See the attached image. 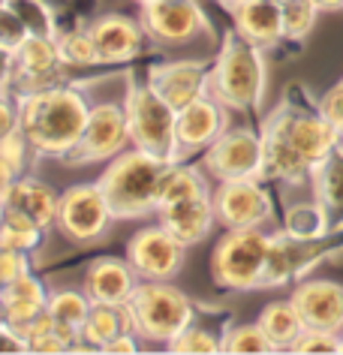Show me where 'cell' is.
Segmentation results:
<instances>
[{"mask_svg": "<svg viewBox=\"0 0 343 355\" xmlns=\"http://www.w3.org/2000/svg\"><path fill=\"white\" fill-rule=\"evenodd\" d=\"M340 145L343 136L322 118L319 105L298 109L286 96V103L262 121V178L301 184L313 166Z\"/></svg>", "mask_w": 343, "mask_h": 355, "instance_id": "obj_1", "label": "cell"}, {"mask_svg": "<svg viewBox=\"0 0 343 355\" xmlns=\"http://www.w3.org/2000/svg\"><path fill=\"white\" fill-rule=\"evenodd\" d=\"M91 109L94 105L87 103L85 91L73 82L19 96L21 132L28 136L37 157L67 159L85 136Z\"/></svg>", "mask_w": 343, "mask_h": 355, "instance_id": "obj_2", "label": "cell"}, {"mask_svg": "<svg viewBox=\"0 0 343 355\" xmlns=\"http://www.w3.org/2000/svg\"><path fill=\"white\" fill-rule=\"evenodd\" d=\"M268 91V67L265 55L256 42L244 40L238 31H229L223 46L217 51L214 69H211L208 94L229 105L232 112H259Z\"/></svg>", "mask_w": 343, "mask_h": 355, "instance_id": "obj_3", "label": "cell"}, {"mask_svg": "<svg viewBox=\"0 0 343 355\" xmlns=\"http://www.w3.org/2000/svg\"><path fill=\"white\" fill-rule=\"evenodd\" d=\"M163 159L139 148H127L124 154L109 159L103 175L96 178L109 199V205L118 220H142L148 214H157V190L160 178L166 172Z\"/></svg>", "mask_w": 343, "mask_h": 355, "instance_id": "obj_4", "label": "cell"}, {"mask_svg": "<svg viewBox=\"0 0 343 355\" xmlns=\"http://www.w3.org/2000/svg\"><path fill=\"white\" fill-rule=\"evenodd\" d=\"M127 307L133 313L136 334L148 343L163 346H169L196 319V307H193L190 295L172 286L169 280H139Z\"/></svg>", "mask_w": 343, "mask_h": 355, "instance_id": "obj_5", "label": "cell"}, {"mask_svg": "<svg viewBox=\"0 0 343 355\" xmlns=\"http://www.w3.org/2000/svg\"><path fill=\"white\" fill-rule=\"evenodd\" d=\"M271 238L274 235L262 232V226L226 229V235L220 238L214 253H211V277L217 286L229 292L262 289Z\"/></svg>", "mask_w": 343, "mask_h": 355, "instance_id": "obj_6", "label": "cell"}, {"mask_svg": "<svg viewBox=\"0 0 343 355\" xmlns=\"http://www.w3.org/2000/svg\"><path fill=\"white\" fill-rule=\"evenodd\" d=\"M127 121H130V139L133 148L145 150L163 163H181V145H178V112L154 91L151 85H133L124 100Z\"/></svg>", "mask_w": 343, "mask_h": 355, "instance_id": "obj_7", "label": "cell"}, {"mask_svg": "<svg viewBox=\"0 0 343 355\" xmlns=\"http://www.w3.org/2000/svg\"><path fill=\"white\" fill-rule=\"evenodd\" d=\"M58 85H69V67L60 58L58 37H28L12 58H6L3 87L15 96L39 94Z\"/></svg>", "mask_w": 343, "mask_h": 355, "instance_id": "obj_8", "label": "cell"}, {"mask_svg": "<svg viewBox=\"0 0 343 355\" xmlns=\"http://www.w3.org/2000/svg\"><path fill=\"white\" fill-rule=\"evenodd\" d=\"M114 211L105 199L100 181L94 184H76L60 193V208H58V229L64 238L76 244H94L109 232L114 223Z\"/></svg>", "mask_w": 343, "mask_h": 355, "instance_id": "obj_9", "label": "cell"}, {"mask_svg": "<svg viewBox=\"0 0 343 355\" xmlns=\"http://www.w3.org/2000/svg\"><path fill=\"white\" fill-rule=\"evenodd\" d=\"M127 148H133L127 109L121 103H96L91 109V121L85 127L82 141L64 163L67 166L103 163V159H114L118 154H124Z\"/></svg>", "mask_w": 343, "mask_h": 355, "instance_id": "obj_10", "label": "cell"}, {"mask_svg": "<svg viewBox=\"0 0 343 355\" xmlns=\"http://www.w3.org/2000/svg\"><path fill=\"white\" fill-rule=\"evenodd\" d=\"M127 262L139 280H175L187 262V244L178 241L163 223L145 226L127 241Z\"/></svg>", "mask_w": 343, "mask_h": 355, "instance_id": "obj_11", "label": "cell"}, {"mask_svg": "<svg viewBox=\"0 0 343 355\" xmlns=\"http://www.w3.org/2000/svg\"><path fill=\"white\" fill-rule=\"evenodd\" d=\"M139 21L148 40L160 46H184L202 33H211V21L199 0H154L142 6Z\"/></svg>", "mask_w": 343, "mask_h": 355, "instance_id": "obj_12", "label": "cell"}, {"mask_svg": "<svg viewBox=\"0 0 343 355\" xmlns=\"http://www.w3.org/2000/svg\"><path fill=\"white\" fill-rule=\"evenodd\" d=\"M205 172L214 181H238V178H262V132L250 127L226 130L202 157Z\"/></svg>", "mask_w": 343, "mask_h": 355, "instance_id": "obj_13", "label": "cell"}, {"mask_svg": "<svg viewBox=\"0 0 343 355\" xmlns=\"http://www.w3.org/2000/svg\"><path fill=\"white\" fill-rule=\"evenodd\" d=\"M217 223L223 229H253L271 220V196L262 187V178H238L220 181L214 190Z\"/></svg>", "mask_w": 343, "mask_h": 355, "instance_id": "obj_14", "label": "cell"}, {"mask_svg": "<svg viewBox=\"0 0 343 355\" xmlns=\"http://www.w3.org/2000/svg\"><path fill=\"white\" fill-rule=\"evenodd\" d=\"M211 69H214V60H169V64H154L148 69V85L175 112H181L184 105L208 96Z\"/></svg>", "mask_w": 343, "mask_h": 355, "instance_id": "obj_15", "label": "cell"}, {"mask_svg": "<svg viewBox=\"0 0 343 355\" xmlns=\"http://www.w3.org/2000/svg\"><path fill=\"white\" fill-rule=\"evenodd\" d=\"M229 105H223L214 96H202V100L184 105L178 112V145L181 157L187 159V154L211 148L214 141L229 130Z\"/></svg>", "mask_w": 343, "mask_h": 355, "instance_id": "obj_16", "label": "cell"}, {"mask_svg": "<svg viewBox=\"0 0 343 355\" xmlns=\"http://www.w3.org/2000/svg\"><path fill=\"white\" fill-rule=\"evenodd\" d=\"M319 256H322V238L319 241H307V238H295L289 232L274 235L271 238L262 289L283 286L289 280H304V274L319 262Z\"/></svg>", "mask_w": 343, "mask_h": 355, "instance_id": "obj_17", "label": "cell"}, {"mask_svg": "<svg viewBox=\"0 0 343 355\" xmlns=\"http://www.w3.org/2000/svg\"><path fill=\"white\" fill-rule=\"evenodd\" d=\"M292 304L298 307L307 328L343 334V283L337 280H301L292 289Z\"/></svg>", "mask_w": 343, "mask_h": 355, "instance_id": "obj_18", "label": "cell"}, {"mask_svg": "<svg viewBox=\"0 0 343 355\" xmlns=\"http://www.w3.org/2000/svg\"><path fill=\"white\" fill-rule=\"evenodd\" d=\"M96 46V55H100V64H127L142 55L148 33L142 28L139 19H127V15H103L87 24Z\"/></svg>", "mask_w": 343, "mask_h": 355, "instance_id": "obj_19", "label": "cell"}, {"mask_svg": "<svg viewBox=\"0 0 343 355\" xmlns=\"http://www.w3.org/2000/svg\"><path fill=\"white\" fill-rule=\"evenodd\" d=\"M139 286V274L133 271V265L118 256H96L87 265L82 289L87 292V298L94 304H127L130 295Z\"/></svg>", "mask_w": 343, "mask_h": 355, "instance_id": "obj_20", "label": "cell"}, {"mask_svg": "<svg viewBox=\"0 0 343 355\" xmlns=\"http://www.w3.org/2000/svg\"><path fill=\"white\" fill-rule=\"evenodd\" d=\"M223 6L232 15L235 31L244 40L256 42L259 49H274L280 40H286L283 6L277 0H235V3H223Z\"/></svg>", "mask_w": 343, "mask_h": 355, "instance_id": "obj_21", "label": "cell"}, {"mask_svg": "<svg viewBox=\"0 0 343 355\" xmlns=\"http://www.w3.org/2000/svg\"><path fill=\"white\" fill-rule=\"evenodd\" d=\"M157 220L187 247L202 244L217 223L214 193H211V196H196V199H181V202H172V205L157 208Z\"/></svg>", "mask_w": 343, "mask_h": 355, "instance_id": "obj_22", "label": "cell"}, {"mask_svg": "<svg viewBox=\"0 0 343 355\" xmlns=\"http://www.w3.org/2000/svg\"><path fill=\"white\" fill-rule=\"evenodd\" d=\"M3 208H15L21 214H28L30 220H37L42 229L58 226V208H60V193L55 187L33 175H21L15 181L3 184Z\"/></svg>", "mask_w": 343, "mask_h": 355, "instance_id": "obj_23", "label": "cell"}, {"mask_svg": "<svg viewBox=\"0 0 343 355\" xmlns=\"http://www.w3.org/2000/svg\"><path fill=\"white\" fill-rule=\"evenodd\" d=\"M49 295L51 292H46L42 280L33 277V274H24V277L12 283H3V289H0V313H3V322L12 328H24L39 313L49 310Z\"/></svg>", "mask_w": 343, "mask_h": 355, "instance_id": "obj_24", "label": "cell"}, {"mask_svg": "<svg viewBox=\"0 0 343 355\" xmlns=\"http://www.w3.org/2000/svg\"><path fill=\"white\" fill-rule=\"evenodd\" d=\"M121 331H136L127 304H94L82 325V340L73 352H103Z\"/></svg>", "mask_w": 343, "mask_h": 355, "instance_id": "obj_25", "label": "cell"}, {"mask_svg": "<svg viewBox=\"0 0 343 355\" xmlns=\"http://www.w3.org/2000/svg\"><path fill=\"white\" fill-rule=\"evenodd\" d=\"M310 184H313V196L319 199V205L328 214L331 235L343 232V145L331 150L322 163L313 166Z\"/></svg>", "mask_w": 343, "mask_h": 355, "instance_id": "obj_26", "label": "cell"}, {"mask_svg": "<svg viewBox=\"0 0 343 355\" xmlns=\"http://www.w3.org/2000/svg\"><path fill=\"white\" fill-rule=\"evenodd\" d=\"M211 184L208 178L199 172L196 166H187L181 163H169L166 172L160 178V190H157V208L163 205H172V202H181V199H196V196H211Z\"/></svg>", "mask_w": 343, "mask_h": 355, "instance_id": "obj_27", "label": "cell"}, {"mask_svg": "<svg viewBox=\"0 0 343 355\" xmlns=\"http://www.w3.org/2000/svg\"><path fill=\"white\" fill-rule=\"evenodd\" d=\"M256 322L262 325V331L268 334V340L280 349H292L295 340L304 334V319L298 313V307L292 304V298L289 301H271V304L262 307V313Z\"/></svg>", "mask_w": 343, "mask_h": 355, "instance_id": "obj_28", "label": "cell"}, {"mask_svg": "<svg viewBox=\"0 0 343 355\" xmlns=\"http://www.w3.org/2000/svg\"><path fill=\"white\" fill-rule=\"evenodd\" d=\"M42 229L37 220H30L28 214L15 208H3V223H0V247H10V250L33 253L42 244Z\"/></svg>", "mask_w": 343, "mask_h": 355, "instance_id": "obj_29", "label": "cell"}, {"mask_svg": "<svg viewBox=\"0 0 343 355\" xmlns=\"http://www.w3.org/2000/svg\"><path fill=\"white\" fill-rule=\"evenodd\" d=\"M286 232L295 238H307V241H319V238L331 235L328 214L319 205V199L286 208Z\"/></svg>", "mask_w": 343, "mask_h": 355, "instance_id": "obj_30", "label": "cell"}, {"mask_svg": "<svg viewBox=\"0 0 343 355\" xmlns=\"http://www.w3.org/2000/svg\"><path fill=\"white\" fill-rule=\"evenodd\" d=\"M91 307H94V301L87 298L85 289H58L49 295V313L55 316V322L76 328V331H82Z\"/></svg>", "mask_w": 343, "mask_h": 355, "instance_id": "obj_31", "label": "cell"}, {"mask_svg": "<svg viewBox=\"0 0 343 355\" xmlns=\"http://www.w3.org/2000/svg\"><path fill=\"white\" fill-rule=\"evenodd\" d=\"M30 157H37V150L28 141V136L19 130L3 132V141H0V168H3V184L15 181V178L28 175V166L33 163Z\"/></svg>", "mask_w": 343, "mask_h": 355, "instance_id": "obj_32", "label": "cell"}, {"mask_svg": "<svg viewBox=\"0 0 343 355\" xmlns=\"http://www.w3.org/2000/svg\"><path fill=\"white\" fill-rule=\"evenodd\" d=\"M223 352H244V355H259V352H277V346L268 340L259 322L253 325H232L223 331Z\"/></svg>", "mask_w": 343, "mask_h": 355, "instance_id": "obj_33", "label": "cell"}, {"mask_svg": "<svg viewBox=\"0 0 343 355\" xmlns=\"http://www.w3.org/2000/svg\"><path fill=\"white\" fill-rule=\"evenodd\" d=\"M58 49H60V58H64L67 67H96L100 64V55H96L94 37L87 28H76V31L60 33Z\"/></svg>", "mask_w": 343, "mask_h": 355, "instance_id": "obj_34", "label": "cell"}, {"mask_svg": "<svg viewBox=\"0 0 343 355\" xmlns=\"http://www.w3.org/2000/svg\"><path fill=\"white\" fill-rule=\"evenodd\" d=\"M3 6H10V10L28 24L30 37H58L49 0H3Z\"/></svg>", "mask_w": 343, "mask_h": 355, "instance_id": "obj_35", "label": "cell"}, {"mask_svg": "<svg viewBox=\"0 0 343 355\" xmlns=\"http://www.w3.org/2000/svg\"><path fill=\"white\" fill-rule=\"evenodd\" d=\"M322 10L313 3V0H292V3L283 6V28H286V40H307V33L313 31L316 15Z\"/></svg>", "mask_w": 343, "mask_h": 355, "instance_id": "obj_36", "label": "cell"}, {"mask_svg": "<svg viewBox=\"0 0 343 355\" xmlns=\"http://www.w3.org/2000/svg\"><path fill=\"white\" fill-rule=\"evenodd\" d=\"M166 349H169V352H202V355L223 352V334L217 337L214 331H208V328L190 325V328H184V331L175 337Z\"/></svg>", "mask_w": 343, "mask_h": 355, "instance_id": "obj_37", "label": "cell"}, {"mask_svg": "<svg viewBox=\"0 0 343 355\" xmlns=\"http://www.w3.org/2000/svg\"><path fill=\"white\" fill-rule=\"evenodd\" d=\"M28 37H30L28 24H24L10 6H0V49H3V58H12Z\"/></svg>", "mask_w": 343, "mask_h": 355, "instance_id": "obj_38", "label": "cell"}, {"mask_svg": "<svg viewBox=\"0 0 343 355\" xmlns=\"http://www.w3.org/2000/svg\"><path fill=\"white\" fill-rule=\"evenodd\" d=\"M340 334L322 331V328H304V334L295 340L289 352H337Z\"/></svg>", "mask_w": 343, "mask_h": 355, "instance_id": "obj_39", "label": "cell"}, {"mask_svg": "<svg viewBox=\"0 0 343 355\" xmlns=\"http://www.w3.org/2000/svg\"><path fill=\"white\" fill-rule=\"evenodd\" d=\"M24 274H30L28 253L3 247V253H0V283H12V280L24 277Z\"/></svg>", "mask_w": 343, "mask_h": 355, "instance_id": "obj_40", "label": "cell"}, {"mask_svg": "<svg viewBox=\"0 0 343 355\" xmlns=\"http://www.w3.org/2000/svg\"><path fill=\"white\" fill-rule=\"evenodd\" d=\"M319 112H322V118L343 136V82H337L334 87L325 91V96L319 100Z\"/></svg>", "mask_w": 343, "mask_h": 355, "instance_id": "obj_41", "label": "cell"}, {"mask_svg": "<svg viewBox=\"0 0 343 355\" xmlns=\"http://www.w3.org/2000/svg\"><path fill=\"white\" fill-rule=\"evenodd\" d=\"M139 346H142V337H139L136 331H121L103 352H124L127 355V352H139Z\"/></svg>", "mask_w": 343, "mask_h": 355, "instance_id": "obj_42", "label": "cell"}, {"mask_svg": "<svg viewBox=\"0 0 343 355\" xmlns=\"http://www.w3.org/2000/svg\"><path fill=\"white\" fill-rule=\"evenodd\" d=\"M322 12H340L343 10V0H313Z\"/></svg>", "mask_w": 343, "mask_h": 355, "instance_id": "obj_43", "label": "cell"}, {"mask_svg": "<svg viewBox=\"0 0 343 355\" xmlns=\"http://www.w3.org/2000/svg\"><path fill=\"white\" fill-rule=\"evenodd\" d=\"M136 3H139V6H145V3H154V0H136Z\"/></svg>", "mask_w": 343, "mask_h": 355, "instance_id": "obj_44", "label": "cell"}, {"mask_svg": "<svg viewBox=\"0 0 343 355\" xmlns=\"http://www.w3.org/2000/svg\"><path fill=\"white\" fill-rule=\"evenodd\" d=\"M277 3H280V6H286V3H292V0H277Z\"/></svg>", "mask_w": 343, "mask_h": 355, "instance_id": "obj_45", "label": "cell"}, {"mask_svg": "<svg viewBox=\"0 0 343 355\" xmlns=\"http://www.w3.org/2000/svg\"><path fill=\"white\" fill-rule=\"evenodd\" d=\"M337 352H343V334H340V346H337Z\"/></svg>", "mask_w": 343, "mask_h": 355, "instance_id": "obj_46", "label": "cell"}, {"mask_svg": "<svg viewBox=\"0 0 343 355\" xmlns=\"http://www.w3.org/2000/svg\"><path fill=\"white\" fill-rule=\"evenodd\" d=\"M49 3H67V0H49Z\"/></svg>", "mask_w": 343, "mask_h": 355, "instance_id": "obj_47", "label": "cell"}, {"mask_svg": "<svg viewBox=\"0 0 343 355\" xmlns=\"http://www.w3.org/2000/svg\"><path fill=\"white\" fill-rule=\"evenodd\" d=\"M220 3H235V0H220Z\"/></svg>", "mask_w": 343, "mask_h": 355, "instance_id": "obj_48", "label": "cell"}, {"mask_svg": "<svg viewBox=\"0 0 343 355\" xmlns=\"http://www.w3.org/2000/svg\"><path fill=\"white\" fill-rule=\"evenodd\" d=\"M340 82H343V78H340Z\"/></svg>", "mask_w": 343, "mask_h": 355, "instance_id": "obj_49", "label": "cell"}]
</instances>
